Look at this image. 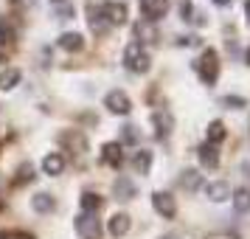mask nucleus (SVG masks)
<instances>
[{
    "label": "nucleus",
    "mask_w": 250,
    "mask_h": 239,
    "mask_svg": "<svg viewBox=\"0 0 250 239\" xmlns=\"http://www.w3.org/2000/svg\"><path fill=\"white\" fill-rule=\"evenodd\" d=\"M194 68H197V76H200L203 85L214 87L216 79H219V54H216L214 48H205L203 54H200V59L194 62Z\"/></svg>",
    "instance_id": "obj_1"
},
{
    "label": "nucleus",
    "mask_w": 250,
    "mask_h": 239,
    "mask_svg": "<svg viewBox=\"0 0 250 239\" xmlns=\"http://www.w3.org/2000/svg\"><path fill=\"white\" fill-rule=\"evenodd\" d=\"M124 65L126 70H132V73H149L152 68V57H149V51L141 43H129L124 51Z\"/></svg>",
    "instance_id": "obj_2"
},
{
    "label": "nucleus",
    "mask_w": 250,
    "mask_h": 239,
    "mask_svg": "<svg viewBox=\"0 0 250 239\" xmlns=\"http://www.w3.org/2000/svg\"><path fill=\"white\" fill-rule=\"evenodd\" d=\"M73 225H76V234H79L82 239H102V234H104L102 219L96 214H84V211H82Z\"/></svg>",
    "instance_id": "obj_3"
},
{
    "label": "nucleus",
    "mask_w": 250,
    "mask_h": 239,
    "mask_svg": "<svg viewBox=\"0 0 250 239\" xmlns=\"http://www.w3.org/2000/svg\"><path fill=\"white\" fill-rule=\"evenodd\" d=\"M99 12H102V17L107 20L110 28L126 23V6L124 3H118V0H104V3H99Z\"/></svg>",
    "instance_id": "obj_4"
},
{
    "label": "nucleus",
    "mask_w": 250,
    "mask_h": 239,
    "mask_svg": "<svg viewBox=\"0 0 250 239\" xmlns=\"http://www.w3.org/2000/svg\"><path fill=\"white\" fill-rule=\"evenodd\" d=\"M104 107L113 115H129L132 113V99H129L124 90H110L104 96Z\"/></svg>",
    "instance_id": "obj_5"
},
{
    "label": "nucleus",
    "mask_w": 250,
    "mask_h": 239,
    "mask_svg": "<svg viewBox=\"0 0 250 239\" xmlns=\"http://www.w3.org/2000/svg\"><path fill=\"white\" fill-rule=\"evenodd\" d=\"M152 208H155L163 219H174V214H177V203H174V197H171L169 192H160V189L152 194Z\"/></svg>",
    "instance_id": "obj_6"
},
{
    "label": "nucleus",
    "mask_w": 250,
    "mask_h": 239,
    "mask_svg": "<svg viewBox=\"0 0 250 239\" xmlns=\"http://www.w3.org/2000/svg\"><path fill=\"white\" fill-rule=\"evenodd\" d=\"M169 12V0H141V14L146 23H158Z\"/></svg>",
    "instance_id": "obj_7"
},
{
    "label": "nucleus",
    "mask_w": 250,
    "mask_h": 239,
    "mask_svg": "<svg viewBox=\"0 0 250 239\" xmlns=\"http://www.w3.org/2000/svg\"><path fill=\"white\" fill-rule=\"evenodd\" d=\"M152 127H155V138L166 141L171 135V130H174V115L169 110H155L152 113Z\"/></svg>",
    "instance_id": "obj_8"
},
{
    "label": "nucleus",
    "mask_w": 250,
    "mask_h": 239,
    "mask_svg": "<svg viewBox=\"0 0 250 239\" xmlns=\"http://www.w3.org/2000/svg\"><path fill=\"white\" fill-rule=\"evenodd\" d=\"M102 160L107 166H113V169H121V163H124V144L121 141H107L102 147Z\"/></svg>",
    "instance_id": "obj_9"
},
{
    "label": "nucleus",
    "mask_w": 250,
    "mask_h": 239,
    "mask_svg": "<svg viewBox=\"0 0 250 239\" xmlns=\"http://www.w3.org/2000/svg\"><path fill=\"white\" fill-rule=\"evenodd\" d=\"M59 144L68 147L73 155H84V152H87V141H84V135H82L79 130H65V132L59 135Z\"/></svg>",
    "instance_id": "obj_10"
},
{
    "label": "nucleus",
    "mask_w": 250,
    "mask_h": 239,
    "mask_svg": "<svg viewBox=\"0 0 250 239\" xmlns=\"http://www.w3.org/2000/svg\"><path fill=\"white\" fill-rule=\"evenodd\" d=\"M203 194L211 203H225V200H230V186L225 180H208L203 186Z\"/></svg>",
    "instance_id": "obj_11"
},
{
    "label": "nucleus",
    "mask_w": 250,
    "mask_h": 239,
    "mask_svg": "<svg viewBox=\"0 0 250 239\" xmlns=\"http://www.w3.org/2000/svg\"><path fill=\"white\" fill-rule=\"evenodd\" d=\"M129 225H132V219H129V214H124V211H115L110 219H107V231H110V237H126L129 234Z\"/></svg>",
    "instance_id": "obj_12"
},
{
    "label": "nucleus",
    "mask_w": 250,
    "mask_h": 239,
    "mask_svg": "<svg viewBox=\"0 0 250 239\" xmlns=\"http://www.w3.org/2000/svg\"><path fill=\"white\" fill-rule=\"evenodd\" d=\"M197 158H200V166L203 169H216L219 166V149L214 144H200L197 147Z\"/></svg>",
    "instance_id": "obj_13"
},
{
    "label": "nucleus",
    "mask_w": 250,
    "mask_h": 239,
    "mask_svg": "<svg viewBox=\"0 0 250 239\" xmlns=\"http://www.w3.org/2000/svg\"><path fill=\"white\" fill-rule=\"evenodd\" d=\"M113 194L118 197V200H132V197L138 194V186L129 180L126 174H118V177L113 180Z\"/></svg>",
    "instance_id": "obj_14"
},
{
    "label": "nucleus",
    "mask_w": 250,
    "mask_h": 239,
    "mask_svg": "<svg viewBox=\"0 0 250 239\" xmlns=\"http://www.w3.org/2000/svg\"><path fill=\"white\" fill-rule=\"evenodd\" d=\"M57 45L62 48V51H68V54H76V51L84 48V37L76 34V31H65V34L57 40Z\"/></svg>",
    "instance_id": "obj_15"
},
{
    "label": "nucleus",
    "mask_w": 250,
    "mask_h": 239,
    "mask_svg": "<svg viewBox=\"0 0 250 239\" xmlns=\"http://www.w3.org/2000/svg\"><path fill=\"white\" fill-rule=\"evenodd\" d=\"M135 37H138L135 43H141V45H144V43H149V45H152V43H158V40H160L155 23H146V20H141V23L135 25Z\"/></svg>",
    "instance_id": "obj_16"
},
{
    "label": "nucleus",
    "mask_w": 250,
    "mask_h": 239,
    "mask_svg": "<svg viewBox=\"0 0 250 239\" xmlns=\"http://www.w3.org/2000/svg\"><path fill=\"white\" fill-rule=\"evenodd\" d=\"M129 163H132L135 174H141V177H144V174H149V172H152V152H149V149H138Z\"/></svg>",
    "instance_id": "obj_17"
},
{
    "label": "nucleus",
    "mask_w": 250,
    "mask_h": 239,
    "mask_svg": "<svg viewBox=\"0 0 250 239\" xmlns=\"http://www.w3.org/2000/svg\"><path fill=\"white\" fill-rule=\"evenodd\" d=\"M177 183H180V189H186L188 194H194L200 186H203V174H200L197 169H183Z\"/></svg>",
    "instance_id": "obj_18"
},
{
    "label": "nucleus",
    "mask_w": 250,
    "mask_h": 239,
    "mask_svg": "<svg viewBox=\"0 0 250 239\" xmlns=\"http://www.w3.org/2000/svg\"><path fill=\"white\" fill-rule=\"evenodd\" d=\"M17 43V28L9 17H0V48H12Z\"/></svg>",
    "instance_id": "obj_19"
},
{
    "label": "nucleus",
    "mask_w": 250,
    "mask_h": 239,
    "mask_svg": "<svg viewBox=\"0 0 250 239\" xmlns=\"http://www.w3.org/2000/svg\"><path fill=\"white\" fill-rule=\"evenodd\" d=\"M31 208H34L37 214H51V211L57 208V200L45 192H37L34 197H31Z\"/></svg>",
    "instance_id": "obj_20"
},
{
    "label": "nucleus",
    "mask_w": 250,
    "mask_h": 239,
    "mask_svg": "<svg viewBox=\"0 0 250 239\" xmlns=\"http://www.w3.org/2000/svg\"><path fill=\"white\" fill-rule=\"evenodd\" d=\"M87 14H90V17H87V23H90V31H96V34H107V31H110V25H107V20H104L102 17V12H99V6H87Z\"/></svg>",
    "instance_id": "obj_21"
},
{
    "label": "nucleus",
    "mask_w": 250,
    "mask_h": 239,
    "mask_svg": "<svg viewBox=\"0 0 250 239\" xmlns=\"http://www.w3.org/2000/svg\"><path fill=\"white\" fill-rule=\"evenodd\" d=\"M62 169H65V158H62L59 152H51V155L42 158V172H45V174L54 177V174H62Z\"/></svg>",
    "instance_id": "obj_22"
},
{
    "label": "nucleus",
    "mask_w": 250,
    "mask_h": 239,
    "mask_svg": "<svg viewBox=\"0 0 250 239\" xmlns=\"http://www.w3.org/2000/svg\"><path fill=\"white\" fill-rule=\"evenodd\" d=\"M79 203H82V211H84V214H99V208H102L104 200L96 192H82Z\"/></svg>",
    "instance_id": "obj_23"
},
{
    "label": "nucleus",
    "mask_w": 250,
    "mask_h": 239,
    "mask_svg": "<svg viewBox=\"0 0 250 239\" xmlns=\"http://www.w3.org/2000/svg\"><path fill=\"white\" fill-rule=\"evenodd\" d=\"M225 135H228V130H225V124L222 121H211L208 124V130H205V144H222L225 141Z\"/></svg>",
    "instance_id": "obj_24"
},
{
    "label": "nucleus",
    "mask_w": 250,
    "mask_h": 239,
    "mask_svg": "<svg viewBox=\"0 0 250 239\" xmlns=\"http://www.w3.org/2000/svg\"><path fill=\"white\" fill-rule=\"evenodd\" d=\"M230 200H233V208H236L239 214H250V189L230 192Z\"/></svg>",
    "instance_id": "obj_25"
},
{
    "label": "nucleus",
    "mask_w": 250,
    "mask_h": 239,
    "mask_svg": "<svg viewBox=\"0 0 250 239\" xmlns=\"http://www.w3.org/2000/svg\"><path fill=\"white\" fill-rule=\"evenodd\" d=\"M20 79H23V73L17 68H6L0 73V90H14L20 85Z\"/></svg>",
    "instance_id": "obj_26"
},
{
    "label": "nucleus",
    "mask_w": 250,
    "mask_h": 239,
    "mask_svg": "<svg viewBox=\"0 0 250 239\" xmlns=\"http://www.w3.org/2000/svg\"><path fill=\"white\" fill-rule=\"evenodd\" d=\"M219 104L228 107V110H242V107H248V99H242V96H222Z\"/></svg>",
    "instance_id": "obj_27"
},
{
    "label": "nucleus",
    "mask_w": 250,
    "mask_h": 239,
    "mask_svg": "<svg viewBox=\"0 0 250 239\" xmlns=\"http://www.w3.org/2000/svg\"><path fill=\"white\" fill-rule=\"evenodd\" d=\"M34 180V169H31V163H23L20 169H17V180H14V186H23V183Z\"/></svg>",
    "instance_id": "obj_28"
},
{
    "label": "nucleus",
    "mask_w": 250,
    "mask_h": 239,
    "mask_svg": "<svg viewBox=\"0 0 250 239\" xmlns=\"http://www.w3.org/2000/svg\"><path fill=\"white\" fill-rule=\"evenodd\" d=\"M177 12H180L183 20H191L194 17V3L191 0H177Z\"/></svg>",
    "instance_id": "obj_29"
},
{
    "label": "nucleus",
    "mask_w": 250,
    "mask_h": 239,
    "mask_svg": "<svg viewBox=\"0 0 250 239\" xmlns=\"http://www.w3.org/2000/svg\"><path fill=\"white\" fill-rule=\"evenodd\" d=\"M124 144H138V127L135 124L124 127Z\"/></svg>",
    "instance_id": "obj_30"
},
{
    "label": "nucleus",
    "mask_w": 250,
    "mask_h": 239,
    "mask_svg": "<svg viewBox=\"0 0 250 239\" xmlns=\"http://www.w3.org/2000/svg\"><path fill=\"white\" fill-rule=\"evenodd\" d=\"M205 239H239V234H230V231H214V234H208Z\"/></svg>",
    "instance_id": "obj_31"
},
{
    "label": "nucleus",
    "mask_w": 250,
    "mask_h": 239,
    "mask_svg": "<svg viewBox=\"0 0 250 239\" xmlns=\"http://www.w3.org/2000/svg\"><path fill=\"white\" fill-rule=\"evenodd\" d=\"M6 239H34V237L25 234V231H6Z\"/></svg>",
    "instance_id": "obj_32"
},
{
    "label": "nucleus",
    "mask_w": 250,
    "mask_h": 239,
    "mask_svg": "<svg viewBox=\"0 0 250 239\" xmlns=\"http://www.w3.org/2000/svg\"><path fill=\"white\" fill-rule=\"evenodd\" d=\"M70 14H73V9H70V6H62V9L57 12V17H59V20H68Z\"/></svg>",
    "instance_id": "obj_33"
},
{
    "label": "nucleus",
    "mask_w": 250,
    "mask_h": 239,
    "mask_svg": "<svg viewBox=\"0 0 250 239\" xmlns=\"http://www.w3.org/2000/svg\"><path fill=\"white\" fill-rule=\"evenodd\" d=\"M177 43H180V45H197V37H180V40H177Z\"/></svg>",
    "instance_id": "obj_34"
},
{
    "label": "nucleus",
    "mask_w": 250,
    "mask_h": 239,
    "mask_svg": "<svg viewBox=\"0 0 250 239\" xmlns=\"http://www.w3.org/2000/svg\"><path fill=\"white\" fill-rule=\"evenodd\" d=\"M160 239H186V237H183V234H163Z\"/></svg>",
    "instance_id": "obj_35"
},
{
    "label": "nucleus",
    "mask_w": 250,
    "mask_h": 239,
    "mask_svg": "<svg viewBox=\"0 0 250 239\" xmlns=\"http://www.w3.org/2000/svg\"><path fill=\"white\" fill-rule=\"evenodd\" d=\"M245 17H248V25H250V0H245Z\"/></svg>",
    "instance_id": "obj_36"
},
{
    "label": "nucleus",
    "mask_w": 250,
    "mask_h": 239,
    "mask_svg": "<svg viewBox=\"0 0 250 239\" xmlns=\"http://www.w3.org/2000/svg\"><path fill=\"white\" fill-rule=\"evenodd\" d=\"M216 6H230V3H233V0H214Z\"/></svg>",
    "instance_id": "obj_37"
},
{
    "label": "nucleus",
    "mask_w": 250,
    "mask_h": 239,
    "mask_svg": "<svg viewBox=\"0 0 250 239\" xmlns=\"http://www.w3.org/2000/svg\"><path fill=\"white\" fill-rule=\"evenodd\" d=\"M245 62H248V65H250V48H248V51H245Z\"/></svg>",
    "instance_id": "obj_38"
},
{
    "label": "nucleus",
    "mask_w": 250,
    "mask_h": 239,
    "mask_svg": "<svg viewBox=\"0 0 250 239\" xmlns=\"http://www.w3.org/2000/svg\"><path fill=\"white\" fill-rule=\"evenodd\" d=\"M51 3H65V0H51Z\"/></svg>",
    "instance_id": "obj_39"
}]
</instances>
